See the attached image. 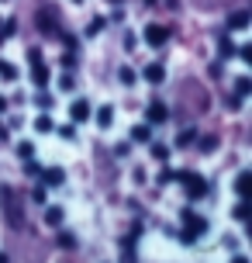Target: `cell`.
Instances as JSON below:
<instances>
[{"label": "cell", "mask_w": 252, "mask_h": 263, "mask_svg": "<svg viewBox=\"0 0 252 263\" xmlns=\"http://www.w3.org/2000/svg\"><path fill=\"white\" fill-rule=\"evenodd\" d=\"M145 118L152 121V125H166V121H170V107L159 104V101H152V104H149V111H145Z\"/></svg>", "instance_id": "6"}, {"label": "cell", "mask_w": 252, "mask_h": 263, "mask_svg": "<svg viewBox=\"0 0 252 263\" xmlns=\"http://www.w3.org/2000/svg\"><path fill=\"white\" fill-rule=\"evenodd\" d=\"M183 222H186V229H183V236H180L183 242H194V239H200L204 232H207V218H197L190 208L183 211Z\"/></svg>", "instance_id": "2"}, {"label": "cell", "mask_w": 252, "mask_h": 263, "mask_svg": "<svg viewBox=\"0 0 252 263\" xmlns=\"http://www.w3.org/2000/svg\"><path fill=\"white\" fill-rule=\"evenodd\" d=\"M132 139H135V142H149V139H152L149 125H135V128H132Z\"/></svg>", "instance_id": "16"}, {"label": "cell", "mask_w": 252, "mask_h": 263, "mask_svg": "<svg viewBox=\"0 0 252 263\" xmlns=\"http://www.w3.org/2000/svg\"><path fill=\"white\" fill-rule=\"evenodd\" d=\"M0 201H4V208H7V222L11 229H25V215H21V204L14 201V191L7 184H0Z\"/></svg>", "instance_id": "1"}, {"label": "cell", "mask_w": 252, "mask_h": 263, "mask_svg": "<svg viewBox=\"0 0 252 263\" xmlns=\"http://www.w3.org/2000/svg\"><path fill=\"white\" fill-rule=\"evenodd\" d=\"M152 156L156 159H170V145H152Z\"/></svg>", "instance_id": "21"}, {"label": "cell", "mask_w": 252, "mask_h": 263, "mask_svg": "<svg viewBox=\"0 0 252 263\" xmlns=\"http://www.w3.org/2000/svg\"><path fill=\"white\" fill-rule=\"evenodd\" d=\"M31 80H35V87H45L49 83V66H41V59L31 66Z\"/></svg>", "instance_id": "10"}, {"label": "cell", "mask_w": 252, "mask_h": 263, "mask_svg": "<svg viewBox=\"0 0 252 263\" xmlns=\"http://www.w3.org/2000/svg\"><path fill=\"white\" fill-rule=\"evenodd\" d=\"M31 153H35V149H31V142H21V145H17V156H21V159H31Z\"/></svg>", "instance_id": "22"}, {"label": "cell", "mask_w": 252, "mask_h": 263, "mask_svg": "<svg viewBox=\"0 0 252 263\" xmlns=\"http://www.w3.org/2000/svg\"><path fill=\"white\" fill-rule=\"evenodd\" d=\"M35 128H38V132H52V118H49V115H41V118L35 121Z\"/></svg>", "instance_id": "20"}, {"label": "cell", "mask_w": 252, "mask_h": 263, "mask_svg": "<svg viewBox=\"0 0 252 263\" xmlns=\"http://www.w3.org/2000/svg\"><path fill=\"white\" fill-rule=\"evenodd\" d=\"M232 263H249V260H245V256H235V260H232Z\"/></svg>", "instance_id": "30"}, {"label": "cell", "mask_w": 252, "mask_h": 263, "mask_svg": "<svg viewBox=\"0 0 252 263\" xmlns=\"http://www.w3.org/2000/svg\"><path fill=\"white\" fill-rule=\"evenodd\" d=\"M35 25H38L41 31H45V35H59V17H55L52 7H41L38 17H35Z\"/></svg>", "instance_id": "4"}, {"label": "cell", "mask_w": 252, "mask_h": 263, "mask_svg": "<svg viewBox=\"0 0 252 263\" xmlns=\"http://www.w3.org/2000/svg\"><path fill=\"white\" fill-rule=\"evenodd\" d=\"M249 184H252V173H239V180H235V191L245 197V194H249Z\"/></svg>", "instance_id": "17"}, {"label": "cell", "mask_w": 252, "mask_h": 263, "mask_svg": "<svg viewBox=\"0 0 252 263\" xmlns=\"http://www.w3.org/2000/svg\"><path fill=\"white\" fill-rule=\"evenodd\" d=\"M0 42H4V31H0Z\"/></svg>", "instance_id": "33"}, {"label": "cell", "mask_w": 252, "mask_h": 263, "mask_svg": "<svg viewBox=\"0 0 252 263\" xmlns=\"http://www.w3.org/2000/svg\"><path fill=\"white\" fill-rule=\"evenodd\" d=\"M0 80H7V83H14V80H17V69H14L7 59H0Z\"/></svg>", "instance_id": "14"}, {"label": "cell", "mask_w": 252, "mask_h": 263, "mask_svg": "<svg viewBox=\"0 0 252 263\" xmlns=\"http://www.w3.org/2000/svg\"><path fill=\"white\" fill-rule=\"evenodd\" d=\"M0 263H7V253H0Z\"/></svg>", "instance_id": "31"}, {"label": "cell", "mask_w": 252, "mask_h": 263, "mask_svg": "<svg viewBox=\"0 0 252 263\" xmlns=\"http://www.w3.org/2000/svg\"><path fill=\"white\" fill-rule=\"evenodd\" d=\"M142 77H145L149 83H162V80H166V69H162V63H149L145 69H142Z\"/></svg>", "instance_id": "8"}, {"label": "cell", "mask_w": 252, "mask_h": 263, "mask_svg": "<svg viewBox=\"0 0 252 263\" xmlns=\"http://www.w3.org/2000/svg\"><path fill=\"white\" fill-rule=\"evenodd\" d=\"M145 42H149V45H156V49L166 45V42H170V28H166V25H149L145 28Z\"/></svg>", "instance_id": "5"}, {"label": "cell", "mask_w": 252, "mask_h": 263, "mask_svg": "<svg viewBox=\"0 0 252 263\" xmlns=\"http://www.w3.org/2000/svg\"><path fill=\"white\" fill-rule=\"evenodd\" d=\"M218 49H221V55L228 59V55H235V42H232V39H221V45H218Z\"/></svg>", "instance_id": "19"}, {"label": "cell", "mask_w": 252, "mask_h": 263, "mask_svg": "<svg viewBox=\"0 0 252 263\" xmlns=\"http://www.w3.org/2000/svg\"><path fill=\"white\" fill-rule=\"evenodd\" d=\"M235 218H242V222H245V218H249V201H242L239 208H235Z\"/></svg>", "instance_id": "24"}, {"label": "cell", "mask_w": 252, "mask_h": 263, "mask_svg": "<svg viewBox=\"0 0 252 263\" xmlns=\"http://www.w3.org/2000/svg\"><path fill=\"white\" fill-rule=\"evenodd\" d=\"M69 118L76 121V125H83V121L90 118V104H87V101H73V107H69Z\"/></svg>", "instance_id": "7"}, {"label": "cell", "mask_w": 252, "mask_h": 263, "mask_svg": "<svg viewBox=\"0 0 252 263\" xmlns=\"http://www.w3.org/2000/svg\"><path fill=\"white\" fill-rule=\"evenodd\" d=\"M45 222L49 225H62V208H49L45 211Z\"/></svg>", "instance_id": "18"}, {"label": "cell", "mask_w": 252, "mask_h": 263, "mask_svg": "<svg viewBox=\"0 0 252 263\" xmlns=\"http://www.w3.org/2000/svg\"><path fill=\"white\" fill-rule=\"evenodd\" d=\"M176 180L183 184L186 197H204V194H207V180H204V177H197V173H180Z\"/></svg>", "instance_id": "3"}, {"label": "cell", "mask_w": 252, "mask_h": 263, "mask_svg": "<svg viewBox=\"0 0 252 263\" xmlns=\"http://www.w3.org/2000/svg\"><path fill=\"white\" fill-rule=\"evenodd\" d=\"M194 142H197V132L186 128V132H180V139H176V149H186V145H194Z\"/></svg>", "instance_id": "13"}, {"label": "cell", "mask_w": 252, "mask_h": 263, "mask_svg": "<svg viewBox=\"0 0 252 263\" xmlns=\"http://www.w3.org/2000/svg\"><path fill=\"white\" fill-rule=\"evenodd\" d=\"M31 197H35V204H45V191H41V187H35V191H31Z\"/></svg>", "instance_id": "28"}, {"label": "cell", "mask_w": 252, "mask_h": 263, "mask_svg": "<svg viewBox=\"0 0 252 263\" xmlns=\"http://www.w3.org/2000/svg\"><path fill=\"white\" fill-rule=\"evenodd\" d=\"M176 177H180V173H176V170H162V173H159V184H173Z\"/></svg>", "instance_id": "23"}, {"label": "cell", "mask_w": 252, "mask_h": 263, "mask_svg": "<svg viewBox=\"0 0 252 263\" xmlns=\"http://www.w3.org/2000/svg\"><path fill=\"white\" fill-rule=\"evenodd\" d=\"M41 177H45V184H49V187H59V184H62V180H66L59 166H52V170H45V173H41Z\"/></svg>", "instance_id": "12"}, {"label": "cell", "mask_w": 252, "mask_h": 263, "mask_svg": "<svg viewBox=\"0 0 252 263\" xmlns=\"http://www.w3.org/2000/svg\"><path fill=\"white\" fill-rule=\"evenodd\" d=\"M200 145H204V153H214V149H218V139H214V135H207Z\"/></svg>", "instance_id": "26"}, {"label": "cell", "mask_w": 252, "mask_h": 263, "mask_svg": "<svg viewBox=\"0 0 252 263\" xmlns=\"http://www.w3.org/2000/svg\"><path fill=\"white\" fill-rule=\"evenodd\" d=\"M118 77H121V83H135V69H128V66H124Z\"/></svg>", "instance_id": "25"}, {"label": "cell", "mask_w": 252, "mask_h": 263, "mask_svg": "<svg viewBox=\"0 0 252 263\" xmlns=\"http://www.w3.org/2000/svg\"><path fill=\"white\" fill-rule=\"evenodd\" d=\"M249 21H252L249 11H235L232 17H228V28H232V31H242V28H249Z\"/></svg>", "instance_id": "9"}, {"label": "cell", "mask_w": 252, "mask_h": 263, "mask_svg": "<svg viewBox=\"0 0 252 263\" xmlns=\"http://www.w3.org/2000/svg\"><path fill=\"white\" fill-rule=\"evenodd\" d=\"M97 125H100V128H111V125H114V107L111 104H104L97 111Z\"/></svg>", "instance_id": "11"}, {"label": "cell", "mask_w": 252, "mask_h": 263, "mask_svg": "<svg viewBox=\"0 0 252 263\" xmlns=\"http://www.w3.org/2000/svg\"><path fill=\"white\" fill-rule=\"evenodd\" d=\"M59 242H62V246H66V250H73V246H76V239H73V236H66V232H62V236H59Z\"/></svg>", "instance_id": "27"}, {"label": "cell", "mask_w": 252, "mask_h": 263, "mask_svg": "<svg viewBox=\"0 0 252 263\" xmlns=\"http://www.w3.org/2000/svg\"><path fill=\"white\" fill-rule=\"evenodd\" d=\"M0 31H4V35H14V31H17V25H14V21H7V25H0Z\"/></svg>", "instance_id": "29"}, {"label": "cell", "mask_w": 252, "mask_h": 263, "mask_svg": "<svg viewBox=\"0 0 252 263\" xmlns=\"http://www.w3.org/2000/svg\"><path fill=\"white\" fill-rule=\"evenodd\" d=\"M0 111H4V97H0Z\"/></svg>", "instance_id": "32"}, {"label": "cell", "mask_w": 252, "mask_h": 263, "mask_svg": "<svg viewBox=\"0 0 252 263\" xmlns=\"http://www.w3.org/2000/svg\"><path fill=\"white\" fill-rule=\"evenodd\" d=\"M111 4H118V0H111Z\"/></svg>", "instance_id": "34"}, {"label": "cell", "mask_w": 252, "mask_h": 263, "mask_svg": "<svg viewBox=\"0 0 252 263\" xmlns=\"http://www.w3.org/2000/svg\"><path fill=\"white\" fill-rule=\"evenodd\" d=\"M235 93H239V97H249V93H252V80L239 77V80H235Z\"/></svg>", "instance_id": "15"}]
</instances>
